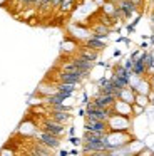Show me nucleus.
<instances>
[{
  "label": "nucleus",
  "mask_w": 154,
  "mask_h": 156,
  "mask_svg": "<svg viewBox=\"0 0 154 156\" xmlns=\"http://www.w3.org/2000/svg\"><path fill=\"white\" fill-rule=\"evenodd\" d=\"M87 76H89V74L80 72V71H60V69H57L55 77H54V79H47V81H52V82H69V84L80 86Z\"/></svg>",
  "instance_id": "1"
},
{
  "label": "nucleus",
  "mask_w": 154,
  "mask_h": 156,
  "mask_svg": "<svg viewBox=\"0 0 154 156\" xmlns=\"http://www.w3.org/2000/svg\"><path fill=\"white\" fill-rule=\"evenodd\" d=\"M39 129H42V131H47L50 133V134H55L59 136V138H64L65 136V124H62V122L55 121V119L49 118V116H44L42 119H40L39 122Z\"/></svg>",
  "instance_id": "2"
},
{
  "label": "nucleus",
  "mask_w": 154,
  "mask_h": 156,
  "mask_svg": "<svg viewBox=\"0 0 154 156\" xmlns=\"http://www.w3.org/2000/svg\"><path fill=\"white\" fill-rule=\"evenodd\" d=\"M107 126H109V131H129L132 126V118L112 112L107 119Z\"/></svg>",
  "instance_id": "3"
},
{
  "label": "nucleus",
  "mask_w": 154,
  "mask_h": 156,
  "mask_svg": "<svg viewBox=\"0 0 154 156\" xmlns=\"http://www.w3.org/2000/svg\"><path fill=\"white\" fill-rule=\"evenodd\" d=\"M33 138L39 139L40 143H44V144L49 146L50 149H54V151L59 149L60 143H62V138H59V136H55V134H50V133H47V131H42V129H39Z\"/></svg>",
  "instance_id": "4"
},
{
  "label": "nucleus",
  "mask_w": 154,
  "mask_h": 156,
  "mask_svg": "<svg viewBox=\"0 0 154 156\" xmlns=\"http://www.w3.org/2000/svg\"><path fill=\"white\" fill-rule=\"evenodd\" d=\"M84 131H92V133H97V134H106V133L109 131V126H107V121L86 118V121H84Z\"/></svg>",
  "instance_id": "5"
},
{
  "label": "nucleus",
  "mask_w": 154,
  "mask_h": 156,
  "mask_svg": "<svg viewBox=\"0 0 154 156\" xmlns=\"http://www.w3.org/2000/svg\"><path fill=\"white\" fill-rule=\"evenodd\" d=\"M116 5H117V10L121 12L122 20H127V19L132 17L134 14H137V10H139V9H137L136 5L131 2V0H119Z\"/></svg>",
  "instance_id": "6"
},
{
  "label": "nucleus",
  "mask_w": 154,
  "mask_h": 156,
  "mask_svg": "<svg viewBox=\"0 0 154 156\" xmlns=\"http://www.w3.org/2000/svg\"><path fill=\"white\" fill-rule=\"evenodd\" d=\"M112 112L127 116V118H134L132 116V104H129V102L122 101V99H119V98H117L112 104Z\"/></svg>",
  "instance_id": "7"
},
{
  "label": "nucleus",
  "mask_w": 154,
  "mask_h": 156,
  "mask_svg": "<svg viewBox=\"0 0 154 156\" xmlns=\"http://www.w3.org/2000/svg\"><path fill=\"white\" fill-rule=\"evenodd\" d=\"M84 45L89 49H94V51L100 52L106 49V39H100V37H96L94 34H90L89 37H86V41H84Z\"/></svg>",
  "instance_id": "8"
},
{
  "label": "nucleus",
  "mask_w": 154,
  "mask_h": 156,
  "mask_svg": "<svg viewBox=\"0 0 154 156\" xmlns=\"http://www.w3.org/2000/svg\"><path fill=\"white\" fill-rule=\"evenodd\" d=\"M55 87H57V92H59L60 96H64L65 99H69V98H72V96L75 94L77 86L75 84H69V82H55Z\"/></svg>",
  "instance_id": "9"
},
{
  "label": "nucleus",
  "mask_w": 154,
  "mask_h": 156,
  "mask_svg": "<svg viewBox=\"0 0 154 156\" xmlns=\"http://www.w3.org/2000/svg\"><path fill=\"white\" fill-rule=\"evenodd\" d=\"M134 91H136L137 94H149V92L152 91V84H151L149 77H139V81L134 86Z\"/></svg>",
  "instance_id": "10"
},
{
  "label": "nucleus",
  "mask_w": 154,
  "mask_h": 156,
  "mask_svg": "<svg viewBox=\"0 0 154 156\" xmlns=\"http://www.w3.org/2000/svg\"><path fill=\"white\" fill-rule=\"evenodd\" d=\"M49 118L55 119V121L62 122V124H69L70 121H72V114H70V111H49Z\"/></svg>",
  "instance_id": "11"
},
{
  "label": "nucleus",
  "mask_w": 154,
  "mask_h": 156,
  "mask_svg": "<svg viewBox=\"0 0 154 156\" xmlns=\"http://www.w3.org/2000/svg\"><path fill=\"white\" fill-rule=\"evenodd\" d=\"M77 55L82 59H86V61H90V62H96L97 59H99V52L94 51V49H89V47H80L79 51H77Z\"/></svg>",
  "instance_id": "12"
},
{
  "label": "nucleus",
  "mask_w": 154,
  "mask_h": 156,
  "mask_svg": "<svg viewBox=\"0 0 154 156\" xmlns=\"http://www.w3.org/2000/svg\"><path fill=\"white\" fill-rule=\"evenodd\" d=\"M30 151H32L33 154H39V156H49V154L54 153V149H50L49 146H45L44 143H40L39 139H35V143H33V146H32Z\"/></svg>",
  "instance_id": "13"
},
{
  "label": "nucleus",
  "mask_w": 154,
  "mask_h": 156,
  "mask_svg": "<svg viewBox=\"0 0 154 156\" xmlns=\"http://www.w3.org/2000/svg\"><path fill=\"white\" fill-rule=\"evenodd\" d=\"M119 99H122V101L129 102V104H132L134 99H136V91H134V87H131V86H126V87L121 89L119 96H117Z\"/></svg>",
  "instance_id": "14"
},
{
  "label": "nucleus",
  "mask_w": 154,
  "mask_h": 156,
  "mask_svg": "<svg viewBox=\"0 0 154 156\" xmlns=\"http://www.w3.org/2000/svg\"><path fill=\"white\" fill-rule=\"evenodd\" d=\"M131 72L136 74V76H139V77H147V67H146V64L142 62V59L132 62V69H131Z\"/></svg>",
  "instance_id": "15"
},
{
  "label": "nucleus",
  "mask_w": 154,
  "mask_h": 156,
  "mask_svg": "<svg viewBox=\"0 0 154 156\" xmlns=\"http://www.w3.org/2000/svg\"><path fill=\"white\" fill-rule=\"evenodd\" d=\"M134 102H137L139 106H142V108H149V104H151V101H149V96L147 94H137L136 92V99H134Z\"/></svg>",
  "instance_id": "16"
},
{
  "label": "nucleus",
  "mask_w": 154,
  "mask_h": 156,
  "mask_svg": "<svg viewBox=\"0 0 154 156\" xmlns=\"http://www.w3.org/2000/svg\"><path fill=\"white\" fill-rule=\"evenodd\" d=\"M75 49H77V44H75V42L65 41V42L62 44V52H67V54H72Z\"/></svg>",
  "instance_id": "17"
},
{
  "label": "nucleus",
  "mask_w": 154,
  "mask_h": 156,
  "mask_svg": "<svg viewBox=\"0 0 154 156\" xmlns=\"http://www.w3.org/2000/svg\"><path fill=\"white\" fill-rule=\"evenodd\" d=\"M144 111H146V108L139 106L137 102H132V116H134V118H136V116H142Z\"/></svg>",
  "instance_id": "18"
},
{
  "label": "nucleus",
  "mask_w": 154,
  "mask_h": 156,
  "mask_svg": "<svg viewBox=\"0 0 154 156\" xmlns=\"http://www.w3.org/2000/svg\"><path fill=\"white\" fill-rule=\"evenodd\" d=\"M37 9H40V10L52 9V0H40V4H39V7H37Z\"/></svg>",
  "instance_id": "19"
},
{
  "label": "nucleus",
  "mask_w": 154,
  "mask_h": 156,
  "mask_svg": "<svg viewBox=\"0 0 154 156\" xmlns=\"http://www.w3.org/2000/svg\"><path fill=\"white\" fill-rule=\"evenodd\" d=\"M69 141L72 143L74 146H82V138H77V136H70Z\"/></svg>",
  "instance_id": "20"
},
{
  "label": "nucleus",
  "mask_w": 154,
  "mask_h": 156,
  "mask_svg": "<svg viewBox=\"0 0 154 156\" xmlns=\"http://www.w3.org/2000/svg\"><path fill=\"white\" fill-rule=\"evenodd\" d=\"M131 2H132V4L136 5L137 9H141V7L144 5V0H131Z\"/></svg>",
  "instance_id": "21"
},
{
  "label": "nucleus",
  "mask_w": 154,
  "mask_h": 156,
  "mask_svg": "<svg viewBox=\"0 0 154 156\" xmlns=\"http://www.w3.org/2000/svg\"><path fill=\"white\" fill-rule=\"evenodd\" d=\"M60 4H62V0H52V9H59Z\"/></svg>",
  "instance_id": "22"
},
{
  "label": "nucleus",
  "mask_w": 154,
  "mask_h": 156,
  "mask_svg": "<svg viewBox=\"0 0 154 156\" xmlns=\"http://www.w3.org/2000/svg\"><path fill=\"white\" fill-rule=\"evenodd\" d=\"M69 134H70V136H74V134H75V131H74V128H70V129H69Z\"/></svg>",
  "instance_id": "23"
},
{
  "label": "nucleus",
  "mask_w": 154,
  "mask_h": 156,
  "mask_svg": "<svg viewBox=\"0 0 154 156\" xmlns=\"http://www.w3.org/2000/svg\"><path fill=\"white\" fill-rule=\"evenodd\" d=\"M7 2H9V0H0V5H7Z\"/></svg>",
  "instance_id": "24"
},
{
  "label": "nucleus",
  "mask_w": 154,
  "mask_h": 156,
  "mask_svg": "<svg viewBox=\"0 0 154 156\" xmlns=\"http://www.w3.org/2000/svg\"><path fill=\"white\" fill-rule=\"evenodd\" d=\"M110 2H114V4H117V2H119V0H110Z\"/></svg>",
  "instance_id": "25"
}]
</instances>
